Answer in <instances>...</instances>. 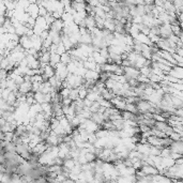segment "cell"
Masks as SVG:
<instances>
[{
    "label": "cell",
    "mask_w": 183,
    "mask_h": 183,
    "mask_svg": "<svg viewBox=\"0 0 183 183\" xmlns=\"http://www.w3.org/2000/svg\"><path fill=\"white\" fill-rule=\"evenodd\" d=\"M18 91L23 94L29 93L30 91H32V83H31V81H25L24 83H22L20 85V87H18Z\"/></svg>",
    "instance_id": "3957f363"
},
{
    "label": "cell",
    "mask_w": 183,
    "mask_h": 183,
    "mask_svg": "<svg viewBox=\"0 0 183 183\" xmlns=\"http://www.w3.org/2000/svg\"><path fill=\"white\" fill-rule=\"evenodd\" d=\"M73 60V56L70 52H66L64 54L61 55V62L64 64H69Z\"/></svg>",
    "instance_id": "8992f818"
},
{
    "label": "cell",
    "mask_w": 183,
    "mask_h": 183,
    "mask_svg": "<svg viewBox=\"0 0 183 183\" xmlns=\"http://www.w3.org/2000/svg\"><path fill=\"white\" fill-rule=\"evenodd\" d=\"M26 12H28L29 15L32 16V17L37 18L39 16V12H40V5L39 3H31L28 7V9L26 10Z\"/></svg>",
    "instance_id": "7a4b0ae2"
},
{
    "label": "cell",
    "mask_w": 183,
    "mask_h": 183,
    "mask_svg": "<svg viewBox=\"0 0 183 183\" xmlns=\"http://www.w3.org/2000/svg\"><path fill=\"white\" fill-rule=\"evenodd\" d=\"M70 98L72 99L73 101H77L79 100V92H78V88H72L70 92Z\"/></svg>",
    "instance_id": "ba28073f"
},
{
    "label": "cell",
    "mask_w": 183,
    "mask_h": 183,
    "mask_svg": "<svg viewBox=\"0 0 183 183\" xmlns=\"http://www.w3.org/2000/svg\"><path fill=\"white\" fill-rule=\"evenodd\" d=\"M63 28H64V22L62 20V18H58V20H56L52 23V25L50 26L49 29H52V30L57 31V32H62Z\"/></svg>",
    "instance_id": "277c9868"
},
{
    "label": "cell",
    "mask_w": 183,
    "mask_h": 183,
    "mask_svg": "<svg viewBox=\"0 0 183 183\" xmlns=\"http://www.w3.org/2000/svg\"><path fill=\"white\" fill-rule=\"evenodd\" d=\"M71 89L72 88L71 87H68V88H62V89L59 91V93H60L61 98L64 99V98H69L70 96V92H71Z\"/></svg>",
    "instance_id": "9c48e42d"
},
{
    "label": "cell",
    "mask_w": 183,
    "mask_h": 183,
    "mask_svg": "<svg viewBox=\"0 0 183 183\" xmlns=\"http://www.w3.org/2000/svg\"><path fill=\"white\" fill-rule=\"evenodd\" d=\"M135 40H137L138 42H140L142 44H147V45H152V43H151L150 41V38H149V35L145 34V33L140 32L139 34L137 35V38H136Z\"/></svg>",
    "instance_id": "5b68a950"
},
{
    "label": "cell",
    "mask_w": 183,
    "mask_h": 183,
    "mask_svg": "<svg viewBox=\"0 0 183 183\" xmlns=\"http://www.w3.org/2000/svg\"><path fill=\"white\" fill-rule=\"evenodd\" d=\"M124 75L129 79H131V78L137 79V77L140 75V71H139V69L135 68V66H124Z\"/></svg>",
    "instance_id": "6da1fadb"
},
{
    "label": "cell",
    "mask_w": 183,
    "mask_h": 183,
    "mask_svg": "<svg viewBox=\"0 0 183 183\" xmlns=\"http://www.w3.org/2000/svg\"><path fill=\"white\" fill-rule=\"evenodd\" d=\"M34 99H35V102L42 104V103L45 102V93H43V92L41 91L34 92Z\"/></svg>",
    "instance_id": "52a82bcc"
},
{
    "label": "cell",
    "mask_w": 183,
    "mask_h": 183,
    "mask_svg": "<svg viewBox=\"0 0 183 183\" xmlns=\"http://www.w3.org/2000/svg\"><path fill=\"white\" fill-rule=\"evenodd\" d=\"M100 107H101L100 103H99L98 101H96V102H93V103H92V105L89 107V109H90V111H91V113H98L99 109H100Z\"/></svg>",
    "instance_id": "30bf717a"
}]
</instances>
